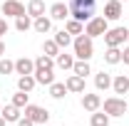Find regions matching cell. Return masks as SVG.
Wrapping results in <instances>:
<instances>
[{
  "instance_id": "35",
  "label": "cell",
  "mask_w": 129,
  "mask_h": 126,
  "mask_svg": "<svg viewBox=\"0 0 129 126\" xmlns=\"http://www.w3.org/2000/svg\"><path fill=\"white\" fill-rule=\"evenodd\" d=\"M0 57H5V45L0 42Z\"/></svg>"
},
{
  "instance_id": "3",
  "label": "cell",
  "mask_w": 129,
  "mask_h": 126,
  "mask_svg": "<svg viewBox=\"0 0 129 126\" xmlns=\"http://www.w3.org/2000/svg\"><path fill=\"white\" fill-rule=\"evenodd\" d=\"M107 30H109V20L104 15H94L89 22H84V35H89L92 40L94 37H102Z\"/></svg>"
},
{
  "instance_id": "30",
  "label": "cell",
  "mask_w": 129,
  "mask_h": 126,
  "mask_svg": "<svg viewBox=\"0 0 129 126\" xmlns=\"http://www.w3.org/2000/svg\"><path fill=\"white\" fill-rule=\"evenodd\" d=\"M15 72V62L8 57H0V74H13Z\"/></svg>"
},
{
  "instance_id": "1",
  "label": "cell",
  "mask_w": 129,
  "mask_h": 126,
  "mask_svg": "<svg viewBox=\"0 0 129 126\" xmlns=\"http://www.w3.org/2000/svg\"><path fill=\"white\" fill-rule=\"evenodd\" d=\"M97 0H70V17L80 20V22H89L94 17Z\"/></svg>"
},
{
  "instance_id": "24",
  "label": "cell",
  "mask_w": 129,
  "mask_h": 126,
  "mask_svg": "<svg viewBox=\"0 0 129 126\" xmlns=\"http://www.w3.org/2000/svg\"><path fill=\"white\" fill-rule=\"evenodd\" d=\"M72 72L87 79V74H92V67H89V62H84V59H75V67H72Z\"/></svg>"
},
{
  "instance_id": "7",
  "label": "cell",
  "mask_w": 129,
  "mask_h": 126,
  "mask_svg": "<svg viewBox=\"0 0 129 126\" xmlns=\"http://www.w3.org/2000/svg\"><path fill=\"white\" fill-rule=\"evenodd\" d=\"M3 15L5 17H22L25 15V5L20 0H5L3 3Z\"/></svg>"
},
{
  "instance_id": "17",
  "label": "cell",
  "mask_w": 129,
  "mask_h": 126,
  "mask_svg": "<svg viewBox=\"0 0 129 126\" xmlns=\"http://www.w3.org/2000/svg\"><path fill=\"white\" fill-rule=\"evenodd\" d=\"M35 84H37L35 74H22V77L17 79V89H20V92H32Z\"/></svg>"
},
{
  "instance_id": "33",
  "label": "cell",
  "mask_w": 129,
  "mask_h": 126,
  "mask_svg": "<svg viewBox=\"0 0 129 126\" xmlns=\"http://www.w3.org/2000/svg\"><path fill=\"white\" fill-rule=\"evenodd\" d=\"M17 126H35L30 121V119H27V116H25V119H17Z\"/></svg>"
},
{
  "instance_id": "29",
  "label": "cell",
  "mask_w": 129,
  "mask_h": 126,
  "mask_svg": "<svg viewBox=\"0 0 129 126\" xmlns=\"http://www.w3.org/2000/svg\"><path fill=\"white\" fill-rule=\"evenodd\" d=\"M42 52H45L47 57H57V54H60V47H57V42H55V40H45Z\"/></svg>"
},
{
  "instance_id": "27",
  "label": "cell",
  "mask_w": 129,
  "mask_h": 126,
  "mask_svg": "<svg viewBox=\"0 0 129 126\" xmlns=\"http://www.w3.org/2000/svg\"><path fill=\"white\" fill-rule=\"evenodd\" d=\"M55 42H57V47H67V45H72V35L67 30H60L55 32Z\"/></svg>"
},
{
  "instance_id": "32",
  "label": "cell",
  "mask_w": 129,
  "mask_h": 126,
  "mask_svg": "<svg viewBox=\"0 0 129 126\" xmlns=\"http://www.w3.org/2000/svg\"><path fill=\"white\" fill-rule=\"evenodd\" d=\"M8 30H10V27H8V20H5V17H0V37H3V35H8Z\"/></svg>"
},
{
  "instance_id": "36",
  "label": "cell",
  "mask_w": 129,
  "mask_h": 126,
  "mask_svg": "<svg viewBox=\"0 0 129 126\" xmlns=\"http://www.w3.org/2000/svg\"><path fill=\"white\" fill-rule=\"evenodd\" d=\"M5 124H8V121H5V119H3V116H0V126H5Z\"/></svg>"
},
{
  "instance_id": "26",
  "label": "cell",
  "mask_w": 129,
  "mask_h": 126,
  "mask_svg": "<svg viewBox=\"0 0 129 126\" xmlns=\"http://www.w3.org/2000/svg\"><path fill=\"white\" fill-rule=\"evenodd\" d=\"M35 69H55V57L40 54V57L35 59Z\"/></svg>"
},
{
  "instance_id": "11",
  "label": "cell",
  "mask_w": 129,
  "mask_h": 126,
  "mask_svg": "<svg viewBox=\"0 0 129 126\" xmlns=\"http://www.w3.org/2000/svg\"><path fill=\"white\" fill-rule=\"evenodd\" d=\"M15 72L20 77H22V74H35V59H27V57L15 59Z\"/></svg>"
},
{
  "instance_id": "20",
  "label": "cell",
  "mask_w": 129,
  "mask_h": 126,
  "mask_svg": "<svg viewBox=\"0 0 129 126\" xmlns=\"http://www.w3.org/2000/svg\"><path fill=\"white\" fill-rule=\"evenodd\" d=\"M64 30L70 32V35H82V32H84V22L75 20V17H67V20H64Z\"/></svg>"
},
{
  "instance_id": "6",
  "label": "cell",
  "mask_w": 129,
  "mask_h": 126,
  "mask_svg": "<svg viewBox=\"0 0 129 126\" xmlns=\"http://www.w3.org/2000/svg\"><path fill=\"white\" fill-rule=\"evenodd\" d=\"M25 116L30 119L32 124H47L50 121V111L45 106H37V104H27L25 106Z\"/></svg>"
},
{
  "instance_id": "25",
  "label": "cell",
  "mask_w": 129,
  "mask_h": 126,
  "mask_svg": "<svg viewBox=\"0 0 129 126\" xmlns=\"http://www.w3.org/2000/svg\"><path fill=\"white\" fill-rule=\"evenodd\" d=\"M0 116H3L5 121H15V124H17V119H20V109H17L15 104H8V106L3 109V114H0Z\"/></svg>"
},
{
  "instance_id": "14",
  "label": "cell",
  "mask_w": 129,
  "mask_h": 126,
  "mask_svg": "<svg viewBox=\"0 0 129 126\" xmlns=\"http://www.w3.org/2000/svg\"><path fill=\"white\" fill-rule=\"evenodd\" d=\"M112 89H114V94H127L129 92V77L127 74H117L112 79Z\"/></svg>"
},
{
  "instance_id": "9",
  "label": "cell",
  "mask_w": 129,
  "mask_h": 126,
  "mask_svg": "<svg viewBox=\"0 0 129 126\" xmlns=\"http://www.w3.org/2000/svg\"><path fill=\"white\" fill-rule=\"evenodd\" d=\"M64 84H67V92H72V94H82V92H84V77L75 74V72L67 77Z\"/></svg>"
},
{
  "instance_id": "12",
  "label": "cell",
  "mask_w": 129,
  "mask_h": 126,
  "mask_svg": "<svg viewBox=\"0 0 129 126\" xmlns=\"http://www.w3.org/2000/svg\"><path fill=\"white\" fill-rule=\"evenodd\" d=\"M50 17L52 20H67L70 17V5L67 3H55L50 8Z\"/></svg>"
},
{
  "instance_id": "28",
  "label": "cell",
  "mask_w": 129,
  "mask_h": 126,
  "mask_svg": "<svg viewBox=\"0 0 129 126\" xmlns=\"http://www.w3.org/2000/svg\"><path fill=\"white\" fill-rule=\"evenodd\" d=\"M30 27H32V20H30V15L15 17V30H17V32H27Z\"/></svg>"
},
{
  "instance_id": "31",
  "label": "cell",
  "mask_w": 129,
  "mask_h": 126,
  "mask_svg": "<svg viewBox=\"0 0 129 126\" xmlns=\"http://www.w3.org/2000/svg\"><path fill=\"white\" fill-rule=\"evenodd\" d=\"M13 104H15L17 109H25V106L30 104V101H27V92H20V89H17V94L13 96Z\"/></svg>"
},
{
  "instance_id": "2",
  "label": "cell",
  "mask_w": 129,
  "mask_h": 126,
  "mask_svg": "<svg viewBox=\"0 0 129 126\" xmlns=\"http://www.w3.org/2000/svg\"><path fill=\"white\" fill-rule=\"evenodd\" d=\"M72 47H75V57L77 59H84V62H89L92 57H94V42H92V37L89 35H77L75 40H72Z\"/></svg>"
},
{
  "instance_id": "23",
  "label": "cell",
  "mask_w": 129,
  "mask_h": 126,
  "mask_svg": "<svg viewBox=\"0 0 129 126\" xmlns=\"http://www.w3.org/2000/svg\"><path fill=\"white\" fill-rule=\"evenodd\" d=\"M104 62H107V64H119V62H122V49H119V47H107V52H104Z\"/></svg>"
},
{
  "instance_id": "22",
  "label": "cell",
  "mask_w": 129,
  "mask_h": 126,
  "mask_svg": "<svg viewBox=\"0 0 129 126\" xmlns=\"http://www.w3.org/2000/svg\"><path fill=\"white\" fill-rule=\"evenodd\" d=\"M64 94H67V84L64 82H52L50 84V96L52 99H64Z\"/></svg>"
},
{
  "instance_id": "37",
  "label": "cell",
  "mask_w": 129,
  "mask_h": 126,
  "mask_svg": "<svg viewBox=\"0 0 129 126\" xmlns=\"http://www.w3.org/2000/svg\"><path fill=\"white\" fill-rule=\"evenodd\" d=\"M119 3H127V0H119Z\"/></svg>"
},
{
  "instance_id": "4",
  "label": "cell",
  "mask_w": 129,
  "mask_h": 126,
  "mask_svg": "<svg viewBox=\"0 0 129 126\" xmlns=\"http://www.w3.org/2000/svg\"><path fill=\"white\" fill-rule=\"evenodd\" d=\"M102 37H104V45H107V47H122L129 40V27H122V25H119V27H112V30L104 32Z\"/></svg>"
},
{
  "instance_id": "16",
  "label": "cell",
  "mask_w": 129,
  "mask_h": 126,
  "mask_svg": "<svg viewBox=\"0 0 129 126\" xmlns=\"http://www.w3.org/2000/svg\"><path fill=\"white\" fill-rule=\"evenodd\" d=\"M35 79H37V84L50 87L55 82V69H35Z\"/></svg>"
},
{
  "instance_id": "21",
  "label": "cell",
  "mask_w": 129,
  "mask_h": 126,
  "mask_svg": "<svg viewBox=\"0 0 129 126\" xmlns=\"http://www.w3.org/2000/svg\"><path fill=\"white\" fill-rule=\"evenodd\" d=\"M109 114H104V111H92V119H89V126H109Z\"/></svg>"
},
{
  "instance_id": "5",
  "label": "cell",
  "mask_w": 129,
  "mask_h": 126,
  "mask_svg": "<svg viewBox=\"0 0 129 126\" xmlns=\"http://www.w3.org/2000/svg\"><path fill=\"white\" fill-rule=\"evenodd\" d=\"M104 114H109V116H124V111L129 109V101H124L122 96H109V99H104Z\"/></svg>"
},
{
  "instance_id": "34",
  "label": "cell",
  "mask_w": 129,
  "mask_h": 126,
  "mask_svg": "<svg viewBox=\"0 0 129 126\" xmlns=\"http://www.w3.org/2000/svg\"><path fill=\"white\" fill-rule=\"evenodd\" d=\"M122 62H124V64H129V47H124V49H122Z\"/></svg>"
},
{
  "instance_id": "19",
  "label": "cell",
  "mask_w": 129,
  "mask_h": 126,
  "mask_svg": "<svg viewBox=\"0 0 129 126\" xmlns=\"http://www.w3.org/2000/svg\"><path fill=\"white\" fill-rule=\"evenodd\" d=\"M27 15L30 17L45 15V0H30V3H27Z\"/></svg>"
},
{
  "instance_id": "8",
  "label": "cell",
  "mask_w": 129,
  "mask_h": 126,
  "mask_svg": "<svg viewBox=\"0 0 129 126\" xmlns=\"http://www.w3.org/2000/svg\"><path fill=\"white\" fill-rule=\"evenodd\" d=\"M82 109L89 111V114L97 111V109H102V96L99 94H87V92H84V94H82Z\"/></svg>"
},
{
  "instance_id": "10",
  "label": "cell",
  "mask_w": 129,
  "mask_h": 126,
  "mask_svg": "<svg viewBox=\"0 0 129 126\" xmlns=\"http://www.w3.org/2000/svg\"><path fill=\"white\" fill-rule=\"evenodd\" d=\"M104 17L112 22V20H119L122 17V3L119 0H109V3H104Z\"/></svg>"
},
{
  "instance_id": "15",
  "label": "cell",
  "mask_w": 129,
  "mask_h": 126,
  "mask_svg": "<svg viewBox=\"0 0 129 126\" xmlns=\"http://www.w3.org/2000/svg\"><path fill=\"white\" fill-rule=\"evenodd\" d=\"M32 30L35 32H40V35H45V32L52 30V20L45 15H40V17H35V22H32Z\"/></svg>"
},
{
  "instance_id": "18",
  "label": "cell",
  "mask_w": 129,
  "mask_h": 126,
  "mask_svg": "<svg viewBox=\"0 0 129 126\" xmlns=\"http://www.w3.org/2000/svg\"><path fill=\"white\" fill-rule=\"evenodd\" d=\"M55 64H57L62 72H64V69H72V67H75V57L67 54V52H60V54L55 57Z\"/></svg>"
},
{
  "instance_id": "13",
  "label": "cell",
  "mask_w": 129,
  "mask_h": 126,
  "mask_svg": "<svg viewBox=\"0 0 129 126\" xmlns=\"http://www.w3.org/2000/svg\"><path fill=\"white\" fill-rule=\"evenodd\" d=\"M94 87H97V92H107V89L112 87V74H107L104 69L97 72L94 74Z\"/></svg>"
}]
</instances>
